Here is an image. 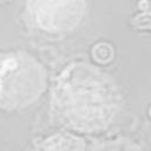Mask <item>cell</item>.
<instances>
[{
  "label": "cell",
  "mask_w": 151,
  "mask_h": 151,
  "mask_svg": "<svg viewBox=\"0 0 151 151\" xmlns=\"http://www.w3.org/2000/svg\"><path fill=\"white\" fill-rule=\"evenodd\" d=\"M114 93L96 68L74 63L57 78L53 88V110L59 122L79 132L105 127L114 113Z\"/></svg>",
  "instance_id": "1"
},
{
  "label": "cell",
  "mask_w": 151,
  "mask_h": 151,
  "mask_svg": "<svg viewBox=\"0 0 151 151\" xmlns=\"http://www.w3.org/2000/svg\"><path fill=\"white\" fill-rule=\"evenodd\" d=\"M44 66L25 52L0 54V107L20 110L37 101L47 84Z\"/></svg>",
  "instance_id": "2"
},
{
  "label": "cell",
  "mask_w": 151,
  "mask_h": 151,
  "mask_svg": "<svg viewBox=\"0 0 151 151\" xmlns=\"http://www.w3.org/2000/svg\"><path fill=\"white\" fill-rule=\"evenodd\" d=\"M26 12L35 28L46 33H65L81 22L86 0H28Z\"/></svg>",
  "instance_id": "3"
},
{
  "label": "cell",
  "mask_w": 151,
  "mask_h": 151,
  "mask_svg": "<svg viewBox=\"0 0 151 151\" xmlns=\"http://www.w3.org/2000/svg\"><path fill=\"white\" fill-rule=\"evenodd\" d=\"M37 151H85L84 142L68 133H57L44 139Z\"/></svg>",
  "instance_id": "4"
}]
</instances>
